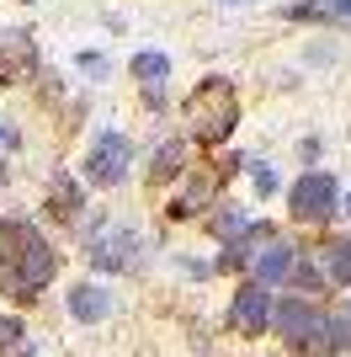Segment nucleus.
<instances>
[{
	"label": "nucleus",
	"instance_id": "nucleus-21",
	"mask_svg": "<svg viewBox=\"0 0 351 357\" xmlns=\"http://www.w3.org/2000/svg\"><path fill=\"white\" fill-rule=\"evenodd\" d=\"M341 213H346V219H351V192H346V197H341Z\"/></svg>",
	"mask_w": 351,
	"mask_h": 357
},
{
	"label": "nucleus",
	"instance_id": "nucleus-3",
	"mask_svg": "<svg viewBox=\"0 0 351 357\" xmlns=\"http://www.w3.org/2000/svg\"><path fill=\"white\" fill-rule=\"evenodd\" d=\"M128 165H133V139L123 128H102L86 155V181L91 187H117V181H128Z\"/></svg>",
	"mask_w": 351,
	"mask_h": 357
},
{
	"label": "nucleus",
	"instance_id": "nucleus-24",
	"mask_svg": "<svg viewBox=\"0 0 351 357\" xmlns=\"http://www.w3.org/2000/svg\"><path fill=\"white\" fill-rule=\"evenodd\" d=\"M22 6H32V0H22Z\"/></svg>",
	"mask_w": 351,
	"mask_h": 357
},
{
	"label": "nucleus",
	"instance_id": "nucleus-7",
	"mask_svg": "<svg viewBox=\"0 0 351 357\" xmlns=\"http://www.w3.org/2000/svg\"><path fill=\"white\" fill-rule=\"evenodd\" d=\"M229 326L240 331V336H261V331L272 326V298H266V288L245 283L240 294H234V304H229Z\"/></svg>",
	"mask_w": 351,
	"mask_h": 357
},
{
	"label": "nucleus",
	"instance_id": "nucleus-14",
	"mask_svg": "<svg viewBox=\"0 0 351 357\" xmlns=\"http://www.w3.org/2000/svg\"><path fill=\"white\" fill-rule=\"evenodd\" d=\"M128 70H133V80L139 86H165V75H171V59H165L160 48H139L128 59Z\"/></svg>",
	"mask_w": 351,
	"mask_h": 357
},
{
	"label": "nucleus",
	"instance_id": "nucleus-6",
	"mask_svg": "<svg viewBox=\"0 0 351 357\" xmlns=\"http://www.w3.org/2000/svg\"><path fill=\"white\" fill-rule=\"evenodd\" d=\"M32 70H38L32 32H0V86H22Z\"/></svg>",
	"mask_w": 351,
	"mask_h": 357
},
{
	"label": "nucleus",
	"instance_id": "nucleus-13",
	"mask_svg": "<svg viewBox=\"0 0 351 357\" xmlns=\"http://www.w3.org/2000/svg\"><path fill=\"white\" fill-rule=\"evenodd\" d=\"M314 267H320L330 283H351V240H320Z\"/></svg>",
	"mask_w": 351,
	"mask_h": 357
},
{
	"label": "nucleus",
	"instance_id": "nucleus-18",
	"mask_svg": "<svg viewBox=\"0 0 351 357\" xmlns=\"http://www.w3.org/2000/svg\"><path fill=\"white\" fill-rule=\"evenodd\" d=\"M75 64H80V70H86V75H96V80H102V75H112V64H107L102 54H80V59H75Z\"/></svg>",
	"mask_w": 351,
	"mask_h": 357
},
{
	"label": "nucleus",
	"instance_id": "nucleus-20",
	"mask_svg": "<svg viewBox=\"0 0 351 357\" xmlns=\"http://www.w3.org/2000/svg\"><path fill=\"white\" fill-rule=\"evenodd\" d=\"M298 160L314 171V160H320V139H304V144H298Z\"/></svg>",
	"mask_w": 351,
	"mask_h": 357
},
{
	"label": "nucleus",
	"instance_id": "nucleus-15",
	"mask_svg": "<svg viewBox=\"0 0 351 357\" xmlns=\"http://www.w3.org/2000/svg\"><path fill=\"white\" fill-rule=\"evenodd\" d=\"M203 219H208V229H213V235H219L224 245H229V240L240 235V229H245V208H234V203H224V197H219V203H213V208L203 213Z\"/></svg>",
	"mask_w": 351,
	"mask_h": 357
},
{
	"label": "nucleus",
	"instance_id": "nucleus-12",
	"mask_svg": "<svg viewBox=\"0 0 351 357\" xmlns=\"http://www.w3.org/2000/svg\"><path fill=\"white\" fill-rule=\"evenodd\" d=\"M70 314H75V320H107V314H112V294H107L102 283L70 288Z\"/></svg>",
	"mask_w": 351,
	"mask_h": 357
},
{
	"label": "nucleus",
	"instance_id": "nucleus-11",
	"mask_svg": "<svg viewBox=\"0 0 351 357\" xmlns=\"http://www.w3.org/2000/svg\"><path fill=\"white\" fill-rule=\"evenodd\" d=\"M314 320H320V310L309 304V298H282V304H272V326L282 331V342L304 347V336L314 331Z\"/></svg>",
	"mask_w": 351,
	"mask_h": 357
},
{
	"label": "nucleus",
	"instance_id": "nucleus-2",
	"mask_svg": "<svg viewBox=\"0 0 351 357\" xmlns=\"http://www.w3.org/2000/svg\"><path fill=\"white\" fill-rule=\"evenodd\" d=\"M288 213L298 224H314V229H325V224L341 213V187L330 171H304V176L288 187Z\"/></svg>",
	"mask_w": 351,
	"mask_h": 357
},
{
	"label": "nucleus",
	"instance_id": "nucleus-4",
	"mask_svg": "<svg viewBox=\"0 0 351 357\" xmlns=\"http://www.w3.org/2000/svg\"><path fill=\"white\" fill-rule=\"evenodd\" d=\"M181 181H187V187L176 192L171 219H197V213H208V208L224 197V181H229V176H224L219 165H197V171H187Z\"/></svg>",
	"mask_w": 351,
	"mask_h": 357
},
{
	"label": "nucleus",
	"instance_id": "nucleus-19",
	"mask_svg": "<svg viewBox=\"0 0 351 357\" xmlns=\"http://www.w3.org/2000/svg\"><path fill=\"white\" fill-rule=\"evenodd\" d=\"M139 96H144L149 112H160V107H165V86H139Z\"/></svg>",
	"mask_w": 351,
	"mask_h": 357
},
{
	"label": "nucleus",
	"instance_id": "nucleus-17",
	"mask_svg": "<svg viewBox=\"0 0 351 357\" xmlns=\"http://www.w3.org/2000/svg\"><path fill=\"white\" fill-rule=\"evenodd\" d=\"M245 171H250V187H256V197H272V192H277V171H272L266 160H250Z\"/></svg>",
	"mask_w": 351,
	"mask_h": 357
},
{
	"label": "nucleus",
	"instance_id": "nucleus-5",
	"mask_svg": "<svg viewBox=\"0 0 351 357\" xmlns=\"http://www.w3.org/2000/svg\"><path fill=\"white\" fill-rule=\"evenodd\" d=\"M139 251H144V240L133 235V229H112V235H96V240H91V261H96L102 272L139 267Z\"/></svg>",
	"mask_w": 351,
	"mask_h": 357
},
{
	"label": "nucleus",
	"instance_id": "nucleus-22",
	"mask_svg": "<svg viewBox=\"0 0 351 357\" xmlns=\"http://www.w3.org/2000/svg\"><path fill=\"white\" fill-rule=\"evenodd\" d=\"M6 176H11V171H6V160H0V187H6Z\"/></svg>",
	"mask_w": 351,
	"mask_h": 357
},
{
	"label": "nucleus",
	"instance_id": "nucleus-8",
	"mask_svg": "<svg viewBox=\"0 0 351 357\" xmlns=\"http://www.w3.org/2000/svg\"><path fill=\"white\" fill-rule=\"evenodd\" d=\"M187 171H192V144L187 139H165L160 149H149V165H144L149 187H171V181H181Z\"/></svg>",
	"mask_w": 351,
	"mask_h": 357
},
{
	"label": "nucleus",
	"instance_id": "nucleus-23",
	"mask_svg": "<svg viewBox=\"0 0 351 357\" xmlns=\"http://www.w3.org/2000/svg\"><path fill=\"white\" fill-rule=\"evenodd\" d=\"M6 134H11V128H0V144H6Z\"/></svg>",
	"mask_w": 351,
	"mask_h": 357
},
{
	"label": "nucleus",
	"instance_id": "nucleus-1",
	"mask_svg": "<svg viewBox=\"0 0 351 357\" xmlns=\"http://www.w3.org/2000/svg\"><path fill=\"white\" fill-rule=\"evenodd\" d=\"M181 118H187V144L219 149L229 144V134L240 128V86L229 75H203L192 96L181 102Z\"/></svg>",
	"mask_w": 351,
	"mask_h": 357
},
{
	"label": "nucleus",
	"instance_id": "nucleus-10",
	"mask_svg": "<svg viewBox=\"0 0 351 357\" xmlns=\"http://www.w3.org/2000/svg\"><path fill=\"white\" fill-rule=\"evenodd\" d=\"M43 208H48V219H54V224H75L80 213H86V181H75L70 171H58V176L48 181Z\"/></svg>",
	"mask_w": 351,
	"mask_h": 357
},
{
	"label": "nucleus",
	"instance_id": "nucleus-16",
	"mask_svg": "<svg viewBox=\"0 0 351 357\" xmlns=\"http://www.w3.org/2000/svg\"><path fill=\"white\" fill-rule=\"evenodd\" d=\"M292 22H309V16H320V22H346L351 16V0H298V6H288Z\"/></svg>",
	"mask_w": 351,
	"mask_h": 357
},
{
	"label": "nucleus",
	"instance_id": "nucleus-9",
	"mask_svg": "<svg viewBox=\"0 0 351 357\" xmlns=\"http://www.w3.org/2000/svg\"><path fill=\"white\" fill-rule=\"evenodd\" d=\"M292 261H298V245H292V240H266L261 251L250 256L245 267L256 272V288H266V283H288V272H292Z\"/></svg>",
	"mask_w": 351,
	"mask_h": 357
}]
</instances>
